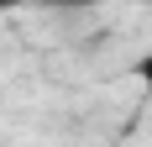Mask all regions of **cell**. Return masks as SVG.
<instances>
[{"label":"cell","instance_id":"1","mask_svg":"<svg viewBox=\"0 0 152 147\" xmlns=\"http://www.w3.org/2000/svg\"><path fill=\"white\" fill-rule=\"evenodd\" d=\"M137 79H142V89L152 95V47H147V53L137 58Z\"/></svg>","mask_w":152,"mask_h":147},{"label":"cell","instance_id":"2","mask_svg":"<svg viewBox=\"0 0 152 147\" xmlns=\"http://www.w3.org/2000/svg\"><path fill=\"white\" fill-rule=\"evenodd\" d=\"M53 5H100V0H53Z\"/></svg>","mask_w":152,"mask_h":147},{"label":"cell","instance_id":"3","mask_svg":"<svg viewBox=\"0 0 152 147\" xmlns=\"http://www.w3.org/2000/svg\"><path fill=\"white\" fill-rule=\"evenodd\" d=\"M16 5H26V0H0V11H16Z\"/></svg>","mask_w":152,"mask_h":147}]
</instances>
